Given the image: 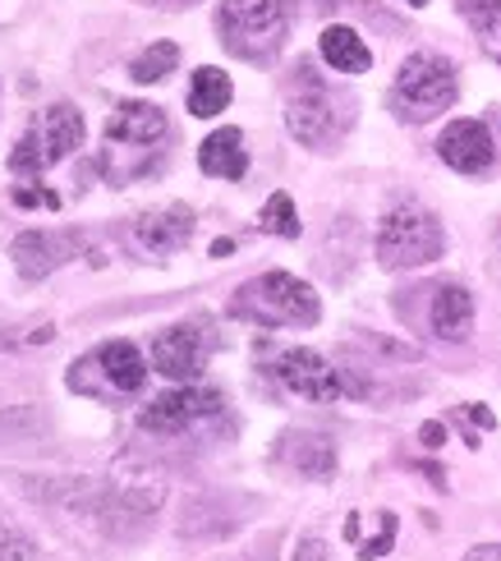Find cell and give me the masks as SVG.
Instances as JSON below:
<instances>
[{"label":"cell","instance_id":"obj_18","mask_svg":"<svg viewBox=\"0 0 501 561\" xmlns=\"http://www.w3.org/2000/svg\"><path fill=\"white\" fill-rule=\"evenodd\" d=\"M235 98L230 88V75H221L217 65H203L194 69V83H189V115H198V121H212V115H221Z\"/></svg>","mask_w":501,"mask_h":561},{"label":"cell","instance_id":"obj_19","mask_svg":"<svg viewBox=\"0 0 501 561\" xmlns=\"http://www.w3.org/2000/svg\"><path fill=\"white\" fill-rule=\"evenodd\" d=\"M281 456L291 460L299 474H308V479H327L331 470H337V447H331L327 437H318V433H299V437H285Z\"/></svg>","mask_w":501,"mask_h":561},{"label":"cell","instance_id":"obj_29","mask_svg":"<svg viewBox=\"0 0 501 561\" xmlns=\"http://www.w3.org/2000/svg\"><path fill=\"white\" fill-rule=\"evenodd\" d=\"M465 414L474 419L479 428H497V419H492V410H483V405H465Z\"/></svg>","mask_w":501,"mask_h":561},{"label":"cell","instance_id":"obj_10","mask_svg":"<svg viewBox=\"0 0 501 561\" xmlns=\"http://www.w3.org/2000/svg\"><path fill=\"white\" fill-rule=\"evenodd\" d=\"M79 368L88 373H102V382L111 396H129V391H143V382H148V359H143V350L134 341H106L98 345L88 359H79Z\"/></svg>","mask_w":501,"mask_h":561},{"label":"cell","instance_id":"obj_28","mask_svg":"<svg viewBox=\"0 0 501 561\" xmlns=\"http://www.w3.org/2000/svg\"><path fill=\"white\" fill-rule=\"evenodd\" d=\"M465 561H501V543H479V548H469Z\"/></svg>","mask_w":501,"mask_h":561},{"label":"cell","instance_id":"obj_14","mask_svg":"<svg viewBox=\"0 0 501 561\" xmlns=\"http://www.w3.org/2000/svg\"><path fill=\"white\" fill-rule=\"evenodd\" d=\"M33 138H37V152H42L46 167H56V161H65L69 152L83 144V115H79L75 106L60 102V106H52V111H42Z\"/></svg>","mask_w":501,"mask_h":561},{"label":"cell","instance_id":"obj_15","mask_svg":"<svg viewBox=\"0 0 501 561\" xmlns=\"http://www.w3.org/2000/svg\"><path fill=\"white\" fill-rule=\"evenodd\" d=\"M198 167H203V175H212V180H240V175L249 171L244 134L235 129V125L207 134L203 144H198Z\"/></svg>","mask_w":501,"mask_h":561},{"label":"cell","instance_id":"obj_26","mask_svg":"<svg viewBox=\"0 0 501 561\" xmlns=\"http://www.w3.org/2000/svg\"><path fill=\"white\" fill-rule=\"evenodd\" d=\"M19 203H23V207H37V203H42V207H60V198H56L52 190H19Z\"/></svg>","mask_w":501,"mask_h":561},{"label":"cell","instance_id":"obj_9","mask_svg":"<svg viewBox=\"0 0 501 561\" xmlns=\"http://www.w3.org/2000/svg\"><path fill=\"white\" fill-rule=\"evenodd\" d=\"M437 157L460 175H483L497 157V144L483 121H451L437 138Z\"/></svg>","mask_w":501,"mask_h":561},{"label":"cell","instance_id":"obj_12","mask_svg":"<svg viewBox=\"0 0 501 561\" xmlns=\"http://www.w3.org/2000/svg\"><path fill=\"white\" fill-rule=\"evenodd\" d=\"M194 240V213H189L184 203H171L161 207V213H148L134 221V244L148 253V259H166V253L184 249Z\"/></svg>","mask_w":501,"mask_h":561},{"label":"cell","instance_id":"obj_7","mask_svg":"<svg viewBox=\"0 0 501 561\" xmlns=\"http://www.w3.org/2000/svg\"><path fill=\"white\" fill-rule=\"evenodd\" d=\"M285 125L308 148H322L337 138V106H331L327 88L318 79H299V88H291V98H285Z\"/></svg>","mask_w":501,"mask_h":561},{"label":"cell","instance_id":"obj_21","mask_svg":"<svg viewBox=\"0 0 501 561\" xmlns=\"http://www.w3.org/2000/svg\"><path fill=\"white\" fill-rule=\"evenodd\" d=\"M175 65H180V46H175V42H152L148 51H138V56H134L129 75H134L138 83H161Z\"/></svg>","mask_w":501,"mask_h":561},{"label":"cell","instance_id":"obj_13","mask_svg":"<svg viewBox=\"0 0 501 561\" xmlns=\"http://www.w3.org/2000/svg\"><path fill=\"white\" fill-rule=\"evenodd\" d=\"M166 111L152 102H121L106 121V144L111 148H157L166 138Z\"/></svg>","mask_w":501,"mask_h":561},{"label":"cell","instance_id":"obj_30","mask_svg":"<svg viewBox=\"0 0 501 561\" xmlns=\"http://www.w3.org/2000/svg\"><path fill=\"white\" fill-rule=\"evenodd\" d=\"M230 249H235V240H217V244H212V259H226Z\"/></svg>","mask_w":501,"mask_h":561},{"label":"cell","instance_id":"obj_8","mask_svg":"<svg viewBox=\"0 0 501 561\" xmlns=\"http://www.w3.org/2000/svg\"><path fill=\"white\" fill-rule=\"evenodd\" d=\"M152 368L171 382H198V373L207 368V336L189 322L166 327L152 341Z\"/></svg>","mask_w":501,"mask_h":561},{"label":"cell","instance_id":"obj_24","mask_svg":"<svg viewBox=\"0 0 501 561\" xmlns=\"http://www.w3.org/2000/svg\"><path fill=\"white\" fill-rule=\"evenodd\" d=\"M23 557H29V543L19 539V529L0 520V561H23Z\"/></svg>","mask_w":501,"mask_h":561},{"label":"cell","instance_id":"obj_6","mask_svg":"<svg viewBox=\"0 0 501 561\" xmlns=\"http://www.w3.org/2000/svg\"><path fill=\"white\" fill-rule=\"evenodd\" d=\"M276 378H281V387H285V391L304 396V401H318V405L337 401V396L345 391L341 373L331 368V364L318 355V350H308V345L285 350V355L276 359Z\"/></svg>","mask_w":501,"mask_h":561},{"label":"cell","instance_id":"obj_23","mask_svg":"<svg viewBox=\"0 0 501 561\" xmlns=\"http://www.w3.org/2000/svg\"><path fill=\"white\" fill-rule=\"evenodd\" d=\"M391 543H396V516L387 511V516H382V534H377V539H368V543H360V557H364V561L387 557V552H391Z\"/></svg>","mask_w":501,"mask_h":561},{"label":"cell","instance_id":"obj_22","mask_svg":"<svg viewBox=\"0 0 501 561\" xmlns=\"http://www.w3.org/2000/svg\"><path fill=\"white\" fill-rule=\"evenodd\" d=\"M258 226L267 230V236L295 240V236H299V213H295V198L285 194V190H276L267 203H262V217H258Z\"/></svg>","mask_w":501,"mask_h":561},{"label":"cell","instance_id":"obj_5","mask_svg":"<svg viewBox=\"0 0 501 561\" xmlns=\"http://www.w3.org/2000/svg\"><path fill=\"white\" fill-rule=\"evenodd\" d=\"M221 391L217 387H203V382H184L175 391H166L157 396V401L138 414V424L148 428V433H184V428H194L203 424V419L212 414H221Z\"/></svg>","mask_w":501,"mask_h":561},{"label":"cell","instance_id":"obj_4","mask_svg":"<svg viewBox=\"0 0 501 561\" xmlns=\"http://www.w3.org/2000/svg\"><path fill=\"white\" fill-rule=\"evenodd\" d=\"M217 28L230 56L240 60H272L285 42V0H221Z\"/></svg>","mask_w":501,"mask_h":561},{"label":"cell","instance_id":"obj_17","mask_svg":"<svg viewBox=\"0 0 501 561\" xmlns=\"http://www.w3.org/2000/svg\"><path fill=\"white\" fill-rule=\"evenodd\" d=\"M318 51H322V60L331 69H337V75H364V69L373 65L368 42L354 33V28H345V23H331V28H322Z\"/></svg>","mask_w":501,"mask_h":561},{"label":"cell","instance_id":"obj_3","mask_svg":"<svg viewBox=\"0 0 501 561\" xmlns=\"http://www.w3.org/2000/svg\"><path fill=\"white\" fill-rule=\"evenodd\" d=\"M456 65L437 51H414L410 60L400 65L396 75V88H391V106L400 121H414V125H428L437 121L442 111L456 106Z\"/></svg>","mask_w":501,"mask_h":561},{"label":"cell","instance_id":"obj_25","mask_svg":"<svg viewBox=\"0 0 501 561\" xmlns=\"http://www.w3.org/2000/svg\"><path fill=\"white\" fill-rule=\"evenodd\" d=\"M295 561H327V543L322 539H299Z\"/></svg>","mask_w":501,"mask_h":561},{"label":"cell","instance_id":"obj_11","mask_svg":"<svg viewBox=\"0 0 501 561\" xmlns=\"http://www.w3.org/2000/svg\"><path fill=\"white\" fill-rule=\"evenodd\" d=\"M75 244H79L75 236H56V230H23L10 244V259L23 280H42L75 259Z\"/></svg>","mask_w":501,"mask_h":561},{"label":"cell","instance_id":"obj_27","mask_svg":"<svg viewBox=\"0 0 501 561\" xmlns=\"http://www.w3.org/2000/svg\"><path fill=\"white\" fill-rule=\"evenodd\" d=\"M419 437H423V447H428V451H437L442 442H446V428H442V424H423Z\"/></svg>","mask_w":501,"mask_h":561},{"label":"cell","instance_id":"obj_2","mask_svg":"<svg viewBox=\"0 0 501 561\" xmlns=\"http://www.w3.org/2000/svg\"><path fill=\"white\" fill-rule=\"evenodd\" d=\"M446 253V230L442 221L419 203H400L391 207L377 226V263L387 272L405 267H428Z\"/></svg>","mask_w":501,"mask_h":561},{"label":"cell","instance_id":"obj_1","mask_svg":"<svg viewBox=\"0 0 501 561\" xmlns=\"http://www.w3.org/2000/svg\"><path fill=\"white\" fill-rule=\"evenodd\" d=\"M230 313L253 327H314L322 318L318 290L291 272H262L230 299Z\"/></svg>","mask_w":501,"mask_h":561},{"label":"cell","instance_id":"obj_20","mask_svg":"<svg viewBox=\"0 0 501 561\" xmlns=\"http://www.w3.org/2000/svg\"><path fill=\"white\" fill-rule=\"evenodd\" d=\"M456 5L474 28V37H479V46L501 65V0H456Z\"/></svg>","mask_w":501,"mask_h":561},{"label":"cell","instance_id":"obj_16","mask_svg":"<svg viewBox=\"0 0 501 561\" xmlns=\"http://www.w3.org/2000/svg\"><path fill=\"white\" fill-rule=\"evenodd\" d=\"M428 322H433V332L442 341H469L474 332V295L465 286H437L433 295V309H428Z\"/></svg>","mask_w":501,"mask_h":561}]
</instances>
